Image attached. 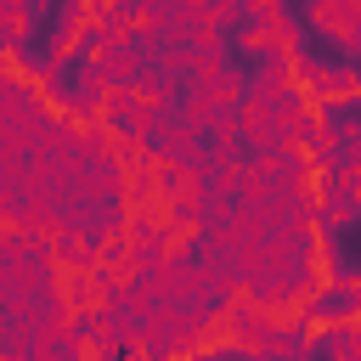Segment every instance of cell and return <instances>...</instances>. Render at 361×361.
<instances>
[{
  "mask_svg": "<svg viewBox=\"0 0 361 361\" xmlns=\"http://www.w3.org/2000/svg\"><path fill=\"white\" fill-rule=\"evenodd\" d=\"M299 96L327 118V113H355V102H361V68L355 62H310L305 68V85H299Z\"/></svg>",
  "mask_w": 361,
  "mask_h": 361,
  "instance_id": "cell-1",
  "label": "cell"
},
{
  "mask_svg": "<svg viewBox=\"0 0 361 361\" xmlns=\"http://www.w3.org/2000/svg\"><path fill=\"white\" fill-rule=\"evenodd\" d=\"M293 17H299V28H305V39L316 34V39L338 45L344 62H350V51H355V39H361V23H355V6H350V0H310V6L293 11Z\"/></svg>",
  "mask_w": 361,
  "mask_h": 361,
  "instance_id": "cell-2",
  "label": "cell"
},
{
  "mask_svg": "<svg viewBox=\"0 0 361 361\" xmlns=\"http://www.w3.org/2000/svg\"><path fill=\"white\" fill-rule=\"evenodd\" d=\"M102 124L113 130V135H135V141H147V130H152V113L130 96V90H113L107 96V107H102Z\"/></svg>",
  "mask_w": 361,
  "mask_h": 361,
  "instance_id": "cell-3",
  "label": "cell"
},
{
  "mask_svg": "<svg viewBox=\"0 0 361 361\" xmlns=\"http://www.w3.org/2000/svg\"><path fill=\"white\" fill-rule=\"evenodd\" d=\"M327 141H333V169L361 164V113H327Z\"/></svg>",
  "mask_w": 361,
  "mask_h": 361,
  "instance_id": "cell-4",
  "label": "cell"
},
{
  "mask_svg": "<svg viewBox=\"0 0 361 361\" xmlns=\"http://www.w3.org/2000/svg\"><path fill=\"white\" fill-rule=\"evenodd\" d=\"M192 90H203L220 113H237V107H243V96H248V73H243L237 62H226L214 79H203V85H192Z\"/></svg>",
  "mask_w": 361,
  "mask_h": 361,
  "instance_id": "cell-5",
  "label": "cell"
},
{
  "mask_svg": "<svg viewBox=\"0 0 361 361\" xmlns=\"http://www.w3.org/2000/svg\"><path fill=\"white\" fill-rule=\"evenodd\" d=\"M355 220H361V214H355L350 203H338V197H322V209H316V237H327V243H333V237H344Z\"/></svg>",
  "mask_w": 361,
  "mask_h": 361,
  "instance_id": "cell-6",
  "label": "cell"
},
{
  "mask_svg": "<svg viewBox=\"0 0 361 361\" xmlns=\"http://www.w3.org/2000/svg\"><path fill=\"white\" fill-rule=\"evenodd\" d=\"M282 17H288L282 0H248L243 6V23H282Z\"/></svg>",
  "mask_w": 361,
  "mask_h": 361,
  "instance_id": "cell-7",
  "label": "cell"
},
{
  "mask_svg": "<svg viewBox=\"0 0 361 361\" xmlns=\"http://www.w3.org/2000/svg\"><path fill=\"white\" fill-rule=\"evenodd\" d=\"M355 107H361V102H355Z\"/></svg>",
  "mask_w": 361,
  "mask_h": 361,
  "instance_id": "cell-8",
  "label": "cell"
}]
</instances>
